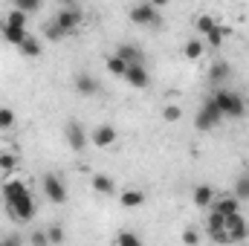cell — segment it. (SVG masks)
Listing matches in <instances>:
<instances>
[{
	"label": "cell",
	"mask_w": 249,
	"mask_h": 246,
	"mask_svg": "<svg viewBox=\"0 0 249 246\" xmlns=\"http://www.w3.org/2000/svg\"><path fill=\"white\" fill-rule=\"evenodd\" d=\"M212 102H214V105L220 107V113H223V116H229V119H241V116L247 113V102H244L238 93L226 90V87L214 90V93H212Z\"/></svg>",
	"instance_id": "6da1fadb"
},
{
	"label": "cell",
	"mask_w": 249,
	"mask_h": 246,
	"mask_svg": "<svg viewBox=\"0 0 249 246\" xmlns=\"http://www.w3.org/2000/svg\"><path fill=\"white\" fill-rule=\"evenodd\" d=\"M223 122V113H220V107L212 102V99H206V105L200 107V113H197V130H212V127H217V124Z\"/></svg>",
	"instance_id": "7a4b0ae2"
},
{
	"label": "cell",
	"mask_w": 249,
	"mask_h": 246,
	"mask_svg": "<svg viewBox=\"0 0 249 246\" xmlns=\"http://www.w3.org/2000/svg\"><path fill=\"white\" fill-rule=\"evenodd\" d=\"M6 209H9V214H12L15 220H32V217H35V200H32L29 191H26L23 197H18V200L6 203Z\"/></svg>",
	"instance_id": "3957f363"
},
{
	"label": "cell",
	"mask_w": 249,
	"mask_h": 246,
	"mask_svg": "<svg viewBox=\"0 0 249 246\" xmlns=\"http://www.w3.org/2000/svg\"><path fill=\"white\" fill-rule=\"evenodd\" d=\"M130 20H133L136 26H154V23H160V15H157V6H151L148 0H142V3H136V6L130 9Z\"/></svg>",
	"instance_id": "277c9868"
},
{
	"label": "cell",
	"mask_w": 249,
	"mask_h": 246,
	"mask_svg": "<svg viewBox=\"0 0 249 246\" xmlns=\"http://www.w3.org/2000/svg\"><path fill=\"white\" fill-rule=\"evenodd\" d=\"M44 194L53 203H67V185H64V180L58 174H47L44 177Z\"/></svg>",
	"instance_id": "5b68a950"
},
{
	"label": "cell",
	"mask_w": 249,
	"mask_h": 246,
	"mask_svg": "<svg viewBox=\"0 0 249 246\" xmlns=\"http://www.w3.org/2000/svg\"><path fill=\"white\" fill-rule=\"evenodd\" d=\"M122 78L130 84V87H136V90H142V87H148V84H151V72H148L142 64H127Z\"/></svg>",
	"instance_id": "8992f818"
},
{
	"label": "cell",
	"mask_w": 249,
	"mask_h": 246,
	"mask_svg": "<svg viewBox=\"0 0 249 246\" xmlns=\"http://www.w3.org/2000/svg\"><path fill=\"white\" fill-rule=\"evenodd\" d=\"M226 232H229V241H244L249 235V226H247V220H244L241 211H235V214L226 217Z\"/></svg>",
	"instance_id": "52a82bcc"
},
{
	"label": "cell",
	"mask_w": 249,
	"mask_h": 246,
	"mask_svg": "<svg viewBox=\"0 0 249 246\" xmlns=\"http://www.w3.org/2000/svg\"><path fill=\"white\" fill-rule=\"evenodd\" d=\"M55 23L61 26L64 32H72V29L81 26V12H78L75 6H67V9H61V12L55 15Z\"/></svg>",
	"instance_id": "ba28073f"
},
{
	"label": "cell",
	"mask_w": 249,
	"mask_h": 246,
	"mask_svg": "<svg viewBox=\"0 0 249 246\" xmlns=\"http://www.w3.org/2000/svg\"><path fill=\"white\" fill-rule=\"evenodd\" d=\"M64 136H67V145L72 148V151H84V145H87V133H84V127L78 122H70L67 124V130H64Z\"/></svg>",
	"instance_id": "9c48e42d"
},
{
	"label": "cell",
	"mask_w": 249,
	"mask_h": 246,
	"mask_svg": "<svg viewBox=\"0 0 249 246\" xmlns=\"http://www.w3.org/2000/svg\"><path fill=\"white\" fill-rule=\"evenodd\" d=\"M75 93L78 96H96L99 93V81L93 75H87V72H78L75 75Z\"/></svg>",
	"instance_id": "30bf717a"
},
{
	"label": "cell",
	"mask_w": 249,
	"mask_h": 246,
	"mask_svg": "<svg viewBox=\"0 0 249 246\" xmlns=\"http://www.w3.org/2000/svg\"><path fill=\"white\" fill-rule=\"evenodd\" d=\"M93 142H96L99 148H110V145L116 142V127H113V124H99V127L93 130Z\"/></svg>",
	"instance_id": "8fae6325"
},
{
	"label": "cell",
	"mask_w": 249,
	"mask_h": 246,
	"mask_svg": "<svg viewBox=\"0 0 249 246\" xmlns=\"http://www.w3.org/2000/svg\"><path fill=\"white\" fill-rule=\"evenodd\" d=\"M3 38H6V44L20 47L29 35H26V26H12V23H6V20H3Z\"/></svg>",
	"instance_id": "7c38bea8"
},
{
	"label": "cell",
	"mask_w": 249,
	"mask_h": 246,
	"mask_svg": "<svg viewBox=\"0 0 249 246\" xmlns=\"http://www.w3.org/2000/svg\"><path fill=\"white\" fill-rule=\"evenodd\" d=\"M212 209H214V211H220L223 217H229V214L241 211V200H238V197H220V200L214 197V200H212Z\"/></svg>",
	"instance_id": "4fadbf2b"
},
{
	"label": "cell",
	"mask_w": 249,
	"mask_h": 246,
	"mask_svg": "<svg viewBox=\"0 0 249 246\" xmlns=\"http://www.w3.org/2000/svg\"><path fill=\"white\" fill-rule=\"evenodd\" d=\"M116 55H119V58H122L124 64H142V61H145L142 50H139V47H133V44H119Z\"/></svg>",
	"instance_id": "5bb4252c"
},
{
	"label": "cell",
	"mask_w": 249,
	"mask_h": 246,
	"mask_svg": "<svg viewBox=\"0 0 249 246\" xmlns=\"http://www.w3.org/2000/svg\"><path fill=\"white\" fill-rule=\"evenodd\" d=\"M191 197H194V206L206 209V206H212V200H214V191H212V185H197Z\"/></svg>",
	"instance_id": "9a60e30c"
},
{
	"label": "cell",
	"mask_w": 249,
	"mask_h": 246,
	"mask_svg": "<svg viewBox=\"0 0 249 246\" xmlns=\"http://www.w3.org/2000/svg\"><path fill=\"white\" fill-rule=\"evenodd\" d=\"M142 203H145V191H139V188L122 191V206L124 209H136V206H142Z\"/></svg>",
	"instance_id": "2e32d148"
},
{
	"label": "cell",
	"mask_w": 249,
	"mask_h": 246,
	"mask_svg": "<svg viewBox=\"0 0 249 246\" xmlns=\"http://www.w3.org/2000/svg\"><path fill=\"white\" fill-rule=\"evenodd\" d=\"M209 78H212L214 84L226 81V78H229V64H226V61H214V64H212V70H209Z\"/></svg>",
	"instance_id": "e0dca14e"
},
{
	"label": "cell",
	"mask_w": 249,
	"mask_h": 246,
	"mask_svg": "<svg viewBox=\"0 0 249 246\" xmlns=\"http://www.w3.org/2000/svg\"><path fill=\"white\" fill-rule=\"evenodd\" d=\"M18 50H20L26 58H38V55H41V41H38V38H26Z\"/></svg>",
	"instance_id": "ac0fdd59"
},
{
	"label": "cell",
	"mask_w": 249,
	"mask_h": 246,
	"mask_svg": "<svg viewBox=\"0 0 249 246\" xmlns=\"http://www.w3.org/2000/svg\"><path fill=\"white\" fill-rule=\"evenodd\" d=\"M93 188H96L99 194H113V180H110L107 174H96V177H93Z\"/></svg>",
	"instance_id": "d6986e66"
},
{
	"label": "cell",
	"mask_w": 249,
	"mask_h": 246,
	"mask_svg": "<svg viewBox=\"0 0 249 246\" xmlns=\"http://www.w3.org/2000/svg\"><path fill=\"white\" fill-rule=\"evenodd\" d=\"M183 53H186V58H188V61H197V58L203 55V44H200V41L194 38V41H188L186 47H183Z\"/></svg>",
	"instance_id": "ffe728a7"
},
{
	"label": "cell",
	"mask_w": 249,
	"mask_h": 246,
	"mask_svg": "<svg viewBox=\"0 0 249 246\" xmlns=\"http://www.w3.org/2000/svg\"><path fill=\"white\" fill-rule=\"evenodd\" d=\"M105 64H107V72H110V75H124V67H127V64H124L119 55H107Z\"/></svg>",
	"instance_id": "44dd1931"
},
{
	"label": "cell",
	"mask_w": 249,
	"mask_h": 246,
	"mask_svg": "<svg viewBox=\"0 0 249 246\" xmlns=\"http://www.w3.org/2000/svg\"><path fill=\"white\" fill-rule=\"evenodd\" d=\"M214 23H217V20H214L212 15H200V18L194 20V29H197L200 35H206V32H212V26H214Z\"/></svg>",
	"instance_id": "7402d4cb"
},
{
	"label": "cell",
	"mask_w": 249,
	"mask_h": 246,
	"mask_svg": "<svg viewBox=\"0 0 249 246\" xmlns=\"http://www.w3.org/2000/svg\"><path fill=\"white\" fill-rule=\"evenodd\" d=\"M223 35H229V29H223V26H217V23L212 26V32H206V38H209L212 47H220V44H223Z\"/></svg>",
	"instance_id": "603a6c76"
},
{
	"label": "cell",
	"mask_w": 249,
	"mask_h": 246,
	"mask_svg": "<svg viewBox=\"0 0 249 246\" xmlns=\"http://www.w3.org/2000/svg\"><path fill=\"white\" fill-rule=\"evenodd\" d=\"M235 197L238 200H249V174H241L235 183Z\"/></svg>",
	"instance_id": "cb8c5ba5"
},
{
	"label": "cell",
	"mask_w": 249,
	"mask_h": 246,
	"mask_svg": "<svg viewBox=\"0 0 249 246\" xmlns=\"http://www.w3.org/2000/svg\"><path fill=\"white\" fill-rule=\"evenodd\" d=\"M0 171H3V174H12V171H15V154L0 151Z\"/></svg>",
	"instance_id": "d4e9b609"
},
{
	"label": "cell",
	"mask_w": 249,
	"mask_h": 246,
	"mask_svg": "<svg viewBox=\"0 0 249 246\" xmlns=\"http://www.w3.org/2000/svg\"><path fill=\"white\" fill-rule=\"evenodd\" d=\"M44 35H47L50 41H61V38L67 35V32H64L61 26H58V23L53 20V23H47V26H44Z\"/></svg>",
	"instance_id": "484cf974"
},
{
	"label": "cell",
	"mask_w": 249,
	"mask_h": 246,
	"mask_svg": "<svg viewBox=\"0 0 249 246\" xmlns=\"http://www.w3.org/2000/svg\"><path fill=\"white\" fill-rule=\"evenodd\" d=\"M15 124V110L12 107H0V130H9Z\"/></svg>",
	"instance_id": "4316f807"
},
{
	"label": "cell",
	"mask_w": 249,
	"mask_h": 246,
	"mask_svg": "<svg viewBox=\"0 0 249 246\" xmlns=\"http://www.w3.org/2000/svg\"><path fill=\"white\" fill-rule=\"evenodd\" d=\"M6 23H12V26H26V12H23V9H15V12H9Z\"/></svg>",
	"instance_id": "83f0119b"
},
{
	"label": "cell",
	"mask_w": 249,
	"mask_h": 246,
	"mask_svg": "<svg viewBox=\"0 0 249 246\" xmlns=\"http://www.w3.org/2000/svg\"><path fill=\"white\" fill-rule=\"evenodd\" d=\"M116 244H122V246H139V244H142V238H139V235H133V232H122V235L116 238Z\"/></svg>",
	"instance_id": "f1b7e54d"
},
{
	"label": "cell",
	"mask_w": 249,
	"mask_h": 246,
	"mask_svg": "<svg viewBox=\"0 0 249 246\" xmlns=\"http://www.w3.org/2000/svg\"><path fill=\"white\" fill-rule=\"evenodd\" d=\"M15 3H18V9H23L26 15H32V12H38V9H41V3H44V0H15Z\"/></svg>",
	"instance_id": "f546056e"
},
{
	"label": "cell",
	"mask_w": 249,
	"mask_h": 246,
	"mask_svg": "<svg viewBox=\"0 0 249 246\" xmlns=\"http://www.w3.org/2000/svg\"><path fill=\"white\" fill-rule=\"evenodd\" d=\"M180 116H183V110H180L177 105H168V107L162 110V119H165V122H177Z\"/></svg>",
	"instance_id": "4dcf8cb0"
},
{
	"label": "cell",
	"mask_w": 249,
	"mask_h": 246,
	"mask_svg": "<svg viewBox=\"0 0 249 246\" xmlns=\"http://www.w3.org/2000/svg\"><path fill=\"white\" fill-rule=\"evenodd\" d=\"M47 238H50L53 244H61V241H64V232H61V229H50V232H47Z\"/></svg>",
	"instance_id": "1f68e13d"
},
{
	"label": "cell",
	"mask_w": 249,
	"mask_h": 246,
	"mask_svg": "<svg viewBox=\"0 0 249 246\" xmlns=\"http://www.w3.org/2000/svg\"><path fill=\"white\" fill-rule=\"evenodd\" d=\"M183 241H186V244H197L200 238H197V232H194V229H188L186 235H183Z\"/></svg>",
	"instance_id": "d6a6232c"
},
{
	"label": "cell",
	"mask_w": 249,
	"mask_h": 246,
	"mask_svg": "<svg viewBox=\"0 0 249 246\" xmlns=\"http://www.w3.org/2000/svg\"><path fill=\"white\" fill-rule=\"evenodd\" d=\"M32 244L44 246V244H50V238H47V235H41V232H38V235H32Z\"/></svg>",
	"instance_id": "836d02e7"
},
{
	"label": "cell",
	"mask_w": 249,
	"mask_h": 246,
	"mask_svg": "<svg viewBox=\"0 0 249 246\" xmlns=\"http://www.w3.org/2000/svg\"><path fill=\"white\" fill-rule=\"evenodd\" d=\"M148 3H151V6H157V9H162V6H165L168 0H148Z\"/></svg>",
	"instance_id": "e575fe53"
},
{
	"label": "cell",
	"mask_w": 249,
	"mask_h": 246,
	"mask_svg": "<svg viewBox=\"0 0 249 246\" xmlns=\"http://www.w3.org/2000/svg\"><path fill=\"white\" fill-rule=\"evenodd\" d=\"M61 3H72V0H61Z\"/></svg>",
	"instance_id": "d590c367"
}]
</instances>
